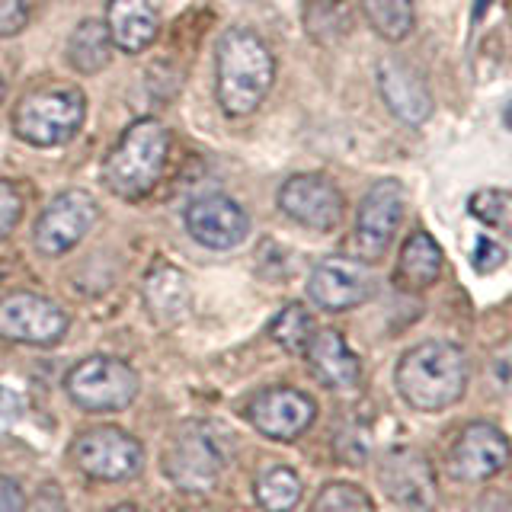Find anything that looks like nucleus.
Here are the masks:
<instances>
[{
  "label": "nucleus",
  "mask_w": 512,
  "mask_h": 512,
  "mask_svg": "<svg viewBox=\"0 0 512 512\" xmlns=\"http://www.w3.org/2000/svg\"><path fill=\"white\" fill-rule=\"evenodd\" d=\"M471 365L464 349L445 340H426L407 349L394 368L397 394L420 413H442L468 391Z\"/></svg>",
  "instance_id": "obj_1"
},
{
  "label": "nucleus",
  "mask_w": 512,
  "mask_h": 512,
  "mask_svg": "<svg viewBox=\"0 0 512 512\" xmlns=\"http://www.w3.org/2000/svg\"><path fill=\"white\" fill-rule=\"evenodd\" d=\"M215 93L224 116L247 119L276 84V58L253 29H228L215 52Z\"/></svg>",
  "instance_id": "obj_2"
},
{
  "label": "nucleus",
  "mask_w": 512,
  "mask_h": 512,
  "mask_svg": "<svg viewBox=\"0 0 512 512\" xmlns=\"http://www.w3.org/2000/svg\"><path fill=\"white\" fill-rule=\"evenodd\" d=\"M170 154V132L157 119H135L119 135L103 164V183L112 196L138 202L151 196Z\"/></svg>",
  "instance_id": "obj_3"
},
{
  "label": "nucleus",
  "mask_w": 512,
  "mask_h": 512,
  "mask_svg": "<svg viewBox=\"0 0 512 512\" xmlns=\"http://www.w3.org/2000/svg\"><path fill=\"white\" fill-rule=\"evenodd\" d=\"M234 458L231 436L212 420H189L173 432L164 452V474L183 493H208L221 484Z\"/></svg>",
  "instance_id": "obj_4"
},
{
  "label": "nucleus",
  "mask_w": 512,
  "mask_h": 512,
  "mask_svg": "<svg viewBox=\"0 0 512 512\" xmlns=\"http://www.w3.org/2000/svg\"><path fill=\"white\" fill-rule=\"evenodd\" d=\"M87 116V96L77 87H48L26 93L13 109V135L32 148L68 144Z\"/></svg>",
  "instance_id": "obj_5"
},
{
  "label": "nucleus",
  "mask_w": 512,
  "mask_h": 512,
  "mask_svg": "<svg viewBox=\"0 0 512 512\" xmlns=\"http://www.w3.org/2000/svg\"><path fill=\"white\" fill-rule=\"evenodd\" d=\"M138 388L141 381L135 368L112 356H90L64 378V391L87 413H119L138 397Z\"/></svg>",
  "instance_id": "obj_6"
},
{
  "label": "nucleus",
  "mask_w": 512,
  "mask_h": 512,
  "mask_svg": "<svg viewBox=\"0 0 512 512\" xmlns=\"http://www.w3.org/2000/svg\"><path fill=\"white\" fill-rule=\"evenodd\" d=\"M71 461L93 480H128L141 471L144 445L119 426H96L71 442Z\"/></svg>",
  "instance_id": "obj_7"
},
{
  "label": "nucleus",
  "mask_w": 512,
  "mask_h": 512,
  "mask_svg": "<svg viewBox=\"0 0 512 512\" xmlns=\"http://www.w3.org/2000/svg\"><path fill=\"white\" fill-rule=\"evenodd\" d=\"M378 484L388 500L407 512H432L439 503V484L432 461L410 445H394L378 458Z\"/></svg>",
  "instance_id": "obj_8"
},
{
  "label": "nucleus",
  "mask_w": 512,
  "mask_h": 512,
  "mask_svg": "<svg viewBox=\"0 0 512 512\" xmlns=\"http://www.w3.org/2000/svg\"><path fill=\"white\" fill-rule=\"evenodd\" d=\"M400 221H404V186L397 180H378L365 192L356 215V231H352L356 260L378 263L394 244Z\"/></svg>",
  "instance_id": "obj_9"
},
{
  "label": "nucleus",
  "mask_w": 512,
  "mask_h": 512,
  "mask_svg": "<svg viewBox=\"0 0 512 512\" xmlns=\"http://www.w3.org/2000/svg\"><path fill=\"white\" fill-rule=\"evenodd\" d=\"M96 218H100V205L93 202L90 192L84 189L58 192V196L42 208L36 231H32L36 250L45 256H64L90 234Z\"/></svg>",
  "instance_id": "obj_10"
},
{
  "label": "nucleus",
  "mask_w": 512,
  "mask_h": 512,
  "mask_svg": "<svg viewBox=\"0 0 512 512\" xmlns=\"http://www.w3.org/2000/svg\"><path fill=\"white\" fill-rule=\"evenodd\" d=\"M71 320L52 298L36 292H13L0 298V336L26 346H55L64 340Z\"/></svg>",
  "instance_id": "obj_11"
},
{
  "label": "nucleus",
  "mask_w": 512,
  "mask_h": 512,
  "mask_svg": "<svg viewBox=\"0 0 512 512\" xmlns=\"http://www.w3.org/2000/svg\"><path fill=\"white\" fill-rule=\"evenodd\" d=\"M509 464L512 442L493 423H468L448 448V468H452V477L464 480V484H487Z\"/></svg>",
  "instance_id": "obj_12"
},
{
  "label": "nucleus",
  "mask_w": 512,
  "mask_h": 512,
  "mask_svg": "<svg viewBox=\"0 0 512 512\" xmlns=\"http://www.w3.org/2000/svg\"><path fill=\"white\" fill-rule=\"evenodd\" d=\"M244 413L260 436H266L272 442H295L298 436H304V432L314 426L317 404L311 394L288 388V384H279V388H266L256 394Z\"/></svg>",
  "instance_id": "obj_13"
},
{
  "label": "nucleus",
  "mask_w": 512,
  "mask_h": 512,
  "mask_svg": "<svg viewBox=\"0 0 512 512\" xmlns=\"http://www.w3.org/2000/svg\"><path fill=\"white\" fill-rule=\"evenodd\" d=\"M375 295V276L356 256H327L308 279V298L330 314L352 311Z\"/></svg>",
  "instance_id": "obj_14"
},
{
  "label": "nucleus",
  "mask_w": 512,
  "mask_h": 512,
  "mask_svg": "<svg viewBox=\"0 0 512 512\" xmlns=\"http://www.w3.org/2000/svg\"><path fill=\"white\" fill-rule=\"evenodd\" d=\"M279 208L311 231H333L343 221V192L324 173H295L279 186Z\"/></svg>",
  "instance_id": "obj_15"
},
{
  "label": "nucleus",
  "mask_w": 512,
  "mask_h": 512,
  "mask_svg": "<svg viewBox=\"0 0 512 512\" xmlns=\"http://www.w3.org/2000/svg\"><path fill=\"white\" fill-rule=\"evenodd\" d=\"M183 221L189 237L208 250H234L250 234V215L224 192H208V196L192 199Z\"/></svg>",
  "instance_id": "obj_16"
},
{
  "label": "nucleus",
  "mask_w": 512,
  "mask_h": 512,
  "mask_svg": "<svg viewBox=\"0 0 512 512\" xmlns=\"http://www.w3.org/2000/svg\"><path fill=\"white\" fill-rule=\"evenodd\" d=\"M378 90L381 100L404 125H423L432 116V96L423 77L404 61H381L378 64Z\"/></svg>",
  "instance_id": "obj_17"
},
{
  "label": "nucleus",
  "mask_w": 512,
  "mask_h": 512,
  "mask_svg": "<svg viewBox=\"0 0 512 512\" xmlns=\"http://www.w3.org/2000/svg\"><path fill=\"white\" fill-rule=\"evenodd\" d=\"M304 359H308L314 378L330 391H352L362 381V362L340 330H314Z\"/></svg>",
  "instance_id": "obj_18"
},
{
  "label": "nucleus",
  "mask_w": 512,
  "mask_h": 512,
  "mask_svg": "<svg viewBox=\"0 0 512 512\" xmlns=\"http://www.w3.org/2000/svg\"><path fill=\"white\" fill-rule=\"evenodd\" d=\"M103 23L109 32V42L128 55L151 48L160 32V20L151 0H109Z\"/></svg>",
  "instance_id": "obj_19"
},
{
  "label": "nucleus",
  "mask_w": 512,
  "mask_h": 512,
  "mask_svg": "<svg viewBox=\"0 0 512 512\" xmlns=\"http://www.w3.org/2000/svg\"><path fill=\"white\" fill-rule=\"evenodd\" d=\"M144 308L157 327H176L189 314L192 288L189 279L176 266H157L148 279H144Z\"/></svg>",
  "instance_id": "obj_20"
},
{
  "label": "nucleus",
  "mask_w": 512,
  "mask_h": 512,
  "mask_svg": "<svg viewBox=\"0 0 512 512\" xmlns=\"http://www.w3.org/2000/svg\"><path fill=\"white\" fill-rule=\"evenodd\" d=\"M442 276V247L426 231H413L397 256V285L407 292H426Z\"/></svg>",
  "instance_id": "obj_21"
},
{
  "label": "nucleus",
  "mask_w": 512,
  "mask_h": 512,
  "mask_svg": "<svg viewBox=\"0 0 512 512\" xmlns=\"http://www.w3.org/2000/svg\"><path fill=\"white\" fill-rule=\"evenodd\" d=\"M304 484L288 464H266L253 477V496L266 512H292L301 503Z\"/></svg>",
  "instance_id": "obj_22"
},
{
  "label": "nucleus",
  "mask_w": 512,
  "mask_h": 512,
  "mask_svg": "<svg viewBox=\"0 0 512 512\" xmlns=\"http://www.w3.org/2000/svg\"><path fill=\"white\" fill-rule=\"evenodd\" d=\"M68 61L80 74H100L112 61V42L103 20H84L68 39Z\"/></svg>",
  "instance_id": "obj_23"
},
{
  "label": "nucleus",
  "mask_w": 512,
  "mask_h": 512,
  "mask_svg": "<svg viewBox=\"0 0 512 512\" xmlns=\"http://www.w3.org/2000/svg\"><path fill=\"white\" fill-rule=\"evenodd\" d=\"M359 7L384 42H404L413 32V0H359Z\"/></svg>",
  "instance_id": "obj_24"
},
{
  "label": "nucleus",
  "mask_w": 512,
  "mask_h": 512,
  "mask_svg": "<svg viewBox=\"0 0 512 512\" xmlns=\"http://www.w3.org/2000/svg\"><path fill=\"white\" fill-rule=\"evenodd\" d=\"M314 330H317L314 317H311L308 308H304V304H288V308H282L269 324V336L285 352H292V356H298V352L304 356V349H308Z\"/></svg>",
  "instance_id": "obj_25"
},
{
  "label": "nucleus",
  "mask_w": 512,
  "mask_h": 512,
  "mask_svg": "<svg viewBox=\"0 0 512 512\" xmlns=\"http://www.w3.org/2000/svg\"><path fill=\"white\" fill-rule=\"evenodd\" d=\"M311 512H378L375 500L368 496L359 484H349V480H333L317 490Z\"/></svg>",
  "instance_id": "obj_26"
},
{
  "label": "nucleus",
  "mask_w": 512,
  "mask_h": 512,
  "mask_svg": "<svg viewBox=\"0 0 512 512\" xmlns=\"http://www.w3.org/2000/svg\"><path fill=\"white\" fill-rule=\"evenodd\" d=\"M304 26L320 45H330L349 29V13L343 7V0H311L304 10Z\"/></svg>",
  "instance_id": "obj_27"
},
{
  "label": "nucleus",
  "mask_w": 512,
  "mask_h": 512,
  "mask_svg": "<svg viewBox=\"0 0 512 512\" xmlns=\"http://www.w3.org/2000/svg\"><path fill=\"white\" fill-rule=\"evenodd\" d=\"M471 212H474L480 221L493 224V228H506V231H512V224H509V215H512V196H509V192H496V189L477 192V196L471 199Z\"/></svg>",
  "instance_id": "obj_28"
},
{
  "label": "nucleus",
  "mask_w": 512,
  "mask_h": 512,
  "mask_svg": "<svg viewBox=\"0 0 512 512\" xmlns=\"http://www.w3.org/2000/svg\"><path fill=\"white\" fill-rule=\"evenodd\" d=\"M23 218V196L10 180H0V240H7Z\"/></svg>",
  "instance_id": "obj_29"
},
{
  "label": "nucleus",
  "mask_w": 512,
  "mask_h": 512,
  "mask_svg": "<svg viewBox=\"0 0 512 512\" xmlns=\"http://www.w3.org/2000/svg\"><path fill=\"white\" fill-rule=\"evenodd\" d=\"M29 23V0H0V39L16 36Z\"/></svg>",
  "instance_id": "obj_30"
},
{
  "label": "nucleus",
  "mask_w": 512,
  "mask_h": 512,
  "mask_svg": "<svg viewBox=\"0 0 512 512\" xmlns=\"http://www.w3.org/2000/svg\"><path fill=\"white\" fill-rule=\"evenodd\" d=\"M471 263L477 272H493L496 266L506 263V250L496 244V240H487V237H477V247L471 253Z\"/></svg>",
  "instance_id": "obj_31"
},
{
  "label": "nucleus",
  "mask_w": 512,
  "mask_h": 512,
  "mask_svg": "<svg viewBox=\"0 0 512 512\" xmlns=\"http://www.w3.org/2000/svg\"><path fill=\"white\" fill-rule=\"evenodd\" d=\"M0 512H26V496L23 487L13 477L0 474Z\"/></svg>",
  "instance_id": "obj_32"
},
{
  "label": "nucleus",
  "mask_w": 512,
  "mask_h": 512,
  "mask_svg": "<svg viewBox=\"0 0 512 512\" xmlns=\"http://www.w3.org/2000/svg\"><path fill=\"white\" fill-rule=\"evenodd\" d=\"M471 512H512V496L500 490H487L474 500Z\"/></svg>",
  "instance_id": "obj_33"
},
{
  "label": "nucleus",
  "mask_w": 512,
  "mask_h": 512,
  "mask_svg": "<svg viewBox=\"0 0 512 512\" xmlns=\"http://www.w3.org/2000/svg\"><path fill=\"white\" fill-rule=\"evenodd\" d=\"M493 372L496 378H500L503 388L512 391V346L506 352H496V359H493Z\"/></svg>",
  "instance_id": "obj_34"
},
{
  "label": "nucleus",
  "mask_w": 512,
  "mask_h": 512,
  "mask_svg": "<svg viewBox=\"0 0 512 512\" xmlns=\"http://www.w3.org/2000/svg\"><path fill=\"white\" fill-rule=\"evenodd\" d=\"M106 512H144V509L135 506V503H119V506H109Z\"/></svg>",
  "instance_id": "obj_35"
},
{
  "label": "nucleus",
  "mask_w": 512,
  "mask_h": 512,
  "mask_svg": "<svg viewBox=\"0 0 512 512\" xmlns=\"http://www.w3.org/2000/svg\"><path fill=\"white\" fill-rule=\"evenodd\" d=\"M506 128H512V103L506 106Z\"/></svg>",
  "instance_id": "obj_36"
},
{
  "label": "nucleus",
  "mask_w": 512,
  "mask_h": 512,
  "mask_svg": "<svg viewBox=\"0 0 512 512\" xmlns=\"http://www.w3.org/2000/svg\"><path fill=\"white\" fill-rule=\"evenodd\" d=\"M4 93H7V87H4V77H0V103H4Z\"/></svg>",
  "instance_id": "obj_37"
},
{
  "label": "nucleus",
  "mask_w": 512,
  "mask_h": 512,
  "mask_svg": "<svg viewBox=\"0 0 512 512\" xmlns=\"http://www.w3.org/2000/svg\"><path fill=\"white\" fill-rule=\"evenodd\" d=\"M180 512H208V509H180Z\"/></svg>",
  "instance_id": "obj_38"
}]
</instances>
